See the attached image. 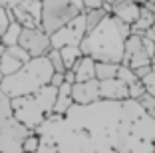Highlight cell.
I'll list each match as a JSON object with an SVG mask.
<instances>
[{
	"mask_svg": "<svg viewBox=\"0 0 155 153\" xmlns=\"http://www.w3.org/2000/svg\"><path fill=\"white\" fill-rule=\"evenodd\" d=\"M66 81V74H60V72H54L52 74V80H50V86L54 88H60L62 84Z\"/></svg>",
	"mask_w": 155,
	"mask_h": 153,
	"instance_id": "cell-30",
	"label": "cell"
},
{
	"mask_svg": "<svg viewBox=\"0 0 155 153\" xmlns=\"http://www.w3.org/2000/svg\"><path fill=\"white\" fill-rule=\"evenodd\" d=\"M143 94H145V86H143L141 80L133 81L131 86H129V98H131V99H139Z\"/></svg>",
	"mask_w": 155,
	"mask_h": 153,
	"instance_id": "cell-28",
	"label": "cell"
},
{
	"mask_svg": "<svg viewBox=\"0 0 155 153\" xmlns=\"http://www.w3.org/2000/svg\"><path fill=\"white\" fill-rule=\"evenodd\" d=\"M104 2H105V10H107V12H110V6L111 4H115V2H117V0H104ZM135 2H139V4H145V2H149V0H135Z\"/></svg>",
	"mask_w": 155,
	"mask_h": 153,
	"instance_id": "cell-33",
	"label": "cell"
},
{
	"mask_svg": "<svg viewBox=\"0 0 155 153\" xmlns=\"http://www.w3.org/2000/svg\"><path fill=\"white\" fill-rule=\"evenodd\" d=\"M20 0H4V4H6V8H12L14 4H18Z\"/></svg>",
	"mask_w": 155,
	"mask_h": 153,
	"instance_id": "cell-35",
	"label": "cell"
},
{
	"mask_svg": "<svg viewBox=\"0 0 155 153\" xmlns=\"http://www.w3.org/2000/svg\"><path fill=\"white\" fill-rule=\"evenodd\" d=\"M48 60H50L52 68H54V72H60V74H66V72H68V70H66V66H64V60H62L60 50L52 48L50 52H48Z\"/></svg>",
	"mask_w": 155,
	"mask_h": 153,
	"instance_id": "cell-22",
	"label": "cell"
},
{
	"mask_svg": "<svg viewBox=\"0 0 155 153\" xmlns=\"http://www.w3.org/2000/svg\"><path fill=\"white\" fill-rule=\"evenodd\" d=\"M4 50L8 52L10 56H12V58H16L18 62H22V64H26V62H30V60H32V58H30V54H28V52H26V50H24L20 44L8 46V48H4Z\"/></svg>",
	"mask_w": 155,
	"mask_h": 153,
	"instance_id": "cell-23",
	"label": "cell"
},
{
	"mask_svg": "<svg viewBox=\"0 0 155 153\" xmlns=\"http://www.w3.org/2000/svg\"><path fill=\"white\" fill-rule=\"evenodd\" d=\"M60 54H62V60H64L66 70H72L74 64L84 56L82 50H80V46H64V48H60Z\"/></svg>",
	"mask_w": 155,
	"mask_h": 153,
	"instance_id": "cell-19",
	"label": "cell"
},
{
	"mask_svg": "<svg viewBox=\"0 0 155 153\" xmlns=\"http://www.w3.org/2000/svg\"><path fill=\"white\" fill-rule=\"evenodd\" d=\"M12 20L14 18H12V14H10V8L2 6V8H0V36L8 30V26H10V22H12Z\"/></svg>",
	"mask_w": 155,
	"mask_h": 153,
	"instance_id": "cell-27",
	"label": "cell"
},
{
	"mask_svg": "<svg viewBox=\"0 0 155 153\" xmlns=\"http://www.w3.org/2000/svg\"><path fill=\"white\" fill-rule=\"evenodd\" d=\"M151 70H153V64H151V66H141V68H135L133 72H135V76L139 78V80H141L143 76H147V74L151 72Z\"/></svg>",
	"mask_w": 155,
	"mask_h": 153,
	"instance_id": "cell-32",
	"label": "cell"
},
{
	"mask_svg": "<svg viewBox=\"0 0 155 153\" xmlns=\"http://www.w3.org/2000/svg\"><path fill=\"white\" fill-rule=\"evenodd\" d=\"M2 52H4V44H2V40H0V56H2Z\"/></svg>",
	"mask_w": 155,
	"mask_h": 153,
	"instance_id": "cell-36",
	"label": "cell"
},
{
	"mask_svg": "<svg viewBox=\"0 0 155 153\" xmlns=\"http://www.w3.org/2000/svg\"><path fill=\"white\" fill-rule=\"evenodd\" d=\"M56 94H58V88L48 84V86H44L42 90L34 91L30 95L14 98L12 99L14 115L18 117V121L24 123L30 131H36L54 113Z\"/></svg>",
	"mask_w": 155,
	"mask_h": 153,
	"instance_id": "cell-4",
	"label": "cell"
},
{
	"mask_svg": "<svg viewBox=\"0 0 155 153\" xmlns=\"http://www.w3.org/2000/svg\"><path fill=\"white\" fill-rule=\"evenodd\" d=\"M84 38H86V18H84V14L76 16L66 26H62L54 34H50L52 48L56 50L64 48V46H80Z\"/></svg>",
	"mask_w": 155,
	"mask_h": 153,
	"instance_id": "cell-7",
	"label": "cell"
},
{
	"mask_svg": "<svg viewBox=\"0 0 155 153\" xmlns=\"http://www.w3.org/2000/svg\"><path fill=\"white\" fill-rule=\"evenodd\" d=\"M141 81H143V86H145V91H147V94L155 95V70H151L147 76H143Z\"/></svg>",
	"mask_w": 155,
	"mask_h": 153,
	"instance_id": "cell-29",
	"label": "cell"
},
{
	"mask_svg": "<svg viewBox=\"0 0 155 153\" xmlns=\"http://www.w3.org/2000/svg\"><path fill=\"white\" fill-rule=\"evenodd\" d=\"M2 78H4V74H2V72H0V84H2Z\"/></svg>",
	"mask_w": 155,
	"mask_h": 153,
	"instance_id": "cell-38",
	"label": "cell"
},
{
	"mask_svg": "<svg viewBox=\"0 0 155 153\" xmlns=\"http://www.w3.org/2000/svg\"><path fill=\"white\" fill-rule=\"evenodd\" d=\"M18 44L30 54V58L48 56V52L52 50L50 34H46L42 28H22Z\"/></svg>",
	"mask_w": 155,
	"mask_h": 153,
	"instance_id": "cell-8",
	"label": "cell"
},
{
	"mask_svg": "<svg viewBox=\"0 0 155 153\" xmlns=\"http://www.w3.org/2000/svg\"><path fill=\"white\" fill-rule=\"evenodd\" d=\"M143 6H145V8L149 10L151 14H153V20H155V0H149V2H145ZM153 28H155V26H153Z\"/></svg>",
	"mask_w": 155,
	"mask_h": 153,
	"instance_id": "cell-34",
	"label": "cell"
},
{
	"mask_svg": "<svg viewBox=\"0 0 155 153\" xmlns=\"http://www.w3.org/2000/svg\"><path fill=\"white\" fill-rule=\"evenodd\" d=\"M24 64L18 62L16 58H12V56L8 54V52H2V56H0V72L4 74V76H10V74H14L16 70H20Z\"/></svg>",
	"mask_w": 155,
	"mask_h": 153,
	"instance_id": "cell-20",
	"label": "cell"
},
{
	"mask_svg": "<svg viewBox=\"0 0 155 153\" xmlns=\"http://www.w3.org/2000/svg\"><path fill=\"white\" fill-rule=\"evenodd\" d=\"M107 10H105V6H101V8H90L84 12V18H86V34L87 32H91L94 28L97 26V24L101 22V20L107 16Z\"/></svg>",
	"mask_w": 155,
	"mask_h": 153,
	"instance_id": "cell-17",
	"label": "cell"
},
{
	"mask_svg": "<svg viewBox=\"0 0 155 153\" xmlns=\"http://www.w3.org/2000/svg\"><path fill=\"white\" fill-rule=\"evenodd\" d=\"M38 145H40V137H38L36 131H30V135H28L26 139H24L22 143V151L24 153H34L38 149Z\"/></svg>",
	"mask_w": 155,
	"mask_h": 153,
	"instance_id": "cell-25",
	"label": "cell"
},
{
	"mask_svg": "<svg viewBox=\"0 0 155 153\" xmlns=\"http://www.w3.org/2000/svg\"><path fill=\"white\" fill-rule=\"evenodd\" d=\"M137 101H139V105H141V108L155 119V95H151V94H147V91H145V94L137 99Z\"/></svg>",
	"mask_w": 155,
	"mask_h": 153,
	"instance_id": "cell-24",
	"label": "cell"
},
{
	"mask_svg": "<svg viewBox=\"0 0 155 153\" xmlns=\"http://www.w3.org/2000/svg\"><path fill=\"white\" fill-rule=\"evenodd\" d=\"M82 4H84L86 10H90V8H101L105 2L104 0H82Z\"/></svg>",
	"mask_w": 155,
	"mask_h": 153,
	"instance_id": "cell-31",
	"label": "cell"
},
{
	"mask_svg": "<svg viewBox=\"0 0 155 153\" xmlns=\"http://www.w3.org/2000/svg\"><path fill=\"white\" fill-rule=\"evenodd\" d=\"M119 64H110V62H96V80L104 81L110 78H117Z\"/></svg>",
	"mask_w": 155,
	"mask_h": 153,
	"instance_id": "cell-18",
	"label": "cell"
},
{
	"mask_svg": "<svg viewBox=\"0 0 155 153\" xmlns=\"http://www.w3.org/2000/svg\"><path fill=\"white\" fill-rule=\"evenodd\" d=\"M34 153H155V119L137 99H97L52 113Z\"/></svg>",
	"mask_w": 155,
	"mask_h": 153,
	"instance_id": "cell-1",
	"label": "cell"
},
{
	"mask_svg": "<svg viewBox=\"0 0 155 153\" xmlns=\"http://www.w3.org/2000/svg\"><path fill=\"white\" fill-rule=\"evenodd\" d=\"M121 66H127L131 70L141 66H151V52L147 50V44L143 36L139 34H131L125 40V48H123V60Z\"/></svg>",
	"mask_w": 155,
	"mask_h": 153,
	"instance_id": "cell-9",
	"label": "cell"
},
{
	"mask_svg": "<svg viewBox=\"0 0 155 153\" xmlns=\"http://www.w3.org/2000/svg\"><path fill=\"white\" fill-rule=\"evenodd\" d=\"M117 78H119L121 81H125L127 86H131L133 81H137V80H139V78L135 76V72H133L131 68H127V66H121V64H119V70H117Z\"/></svg>",
	"mask_w": 155,
	"mask_h": 153,
	"instance_id": "cell-26",
	"label": "cell"
},
{
	"mask_svg": "<svg viewBox=\"0 0 155 153\" xmlns=\"http://www.w3.org/2000/svg\"><path fill=\"white\" fill-rule=\"evenodd\" d=\"M54 74L48 56H40V58H32L30 62H26L20 70H16L14 74L2 78L0 90L4 91L10 99L22 98V95H30L34 91L42 90L44 86H48Z\"/></svg>",
	"mask_w": 155,
	"mask_h": 153,
	"instance_id": "cell-3",
	"label": "cell"
},
{
	"mask_svg": "<svg viewBox=\"0 0 155 153\" xmlns=\"http://www.w3.org/2000/svg\"><path fill=\"white\" fill-rule=\"evenodd\" d=\"M141 8L143 4H139L135 0H117L115 4L110 6V14H114L115 18L133 26L137 22V18H139V14H141Z\"/></svg>",
	"mask_w": 155,
	"mask_h": 153,
	"instance_id": "cell-12",
	"label": "cell"
},
{
	"mask_svg": "<svg viewBox=\"0 0 155 153\" xmlns=\"http://www.w3.org/2000/svg\"><path fill=\"white\" fill-rule=\"evenodd\" d=\"M127 38L121 34L114 14H107L91 32H87L86 38L80 44L84 56H90L96 62H110L121 64L123 48Z\"/></svg>",
	"mask_w": 155,
	"mask_h": 153,
	"instance_id": "cell-2",
	"label": "cell"
},
{
	"mask_svg": "<svg viewBox=\"0 0 155 153\" xmlns=\"http://www.w3.org/2000/svg\"><path fill=\"white\" fill-rule=\"evenodd\" d=\"M155 26V20H153V14L149 12V10L143 6L141 8V14H139V18H137V22L131 26V34H139V36H143L149 28Z\"/></svg>",
	"mask_w": 155,
	"mask_h": 153,
	"instance_id": "cell-16",
	"label": "cell"
},
{
	"mask_svg": "<svg viewBox=\"0 0 155 153\" xmlns=\"http://www.w3.org/2000/svg\"><path fill=\"white\" fill-rule=\"evenodd\" d=\"M10 14L22 28H40L42 0H20L10 8Z\"/></svg>",
	"mask_w": 155,
	"mask_h": 153,
	"instance_id": "cell-10",
	"label": "cell"
},
{
	"mask_svg": "<svg viewBox=\"0 0 155 153\" xmlns=\"http://www.w3.org/2000/svg\"><path fill=\"white\" fill-rule=\"evenodd\" d=\"M20 32H22V26H20L16 20H12L8 26V30L0 36V40H2V44H4V48H8V46H14L18 44V38H20Z\"/></svg>",
	"mask_w": 155,
	"mask_h": 153,
	"instance_id": "cell-21",
	"label": "cell"
},
{
	"mask_svg": "<svg viewBox=\"0 0 155 153\" xmlns=\"http://www.w3.org/2000/svg\"><path fill=\"white\" fill-rule=\"evenodd\" d=\"M72 98L76 104H94L97 99H101L100 95V80H87V81H74L72 84Z\"/></svg>",
	"mask_w": 155,
	"mask_h": 153,
	"instance_id": "cell-11",
	"label": "cell"
},
{
	"mask_svg": "<svg viewBox=\"0 0 155 153\" xmlns=\"http://www.w3.org/2000/svg\"><path fill=\"white\" fill-rule=\"evenodd\" d=\"M30 135L12 111V99L0 90V153H24L22 143Z\"/></svg>",
	"mask_w": 155,
	"mask_h": 153,
	"instance_id": "cell-5",
	"label": "cell"
},
{
	"mask_svg": "<svg viewBox=\"0 0 155 153\" xmlns=\"http://www.w3.org/2000/svg\"><path fill=\"white\" fill-rule=\"evenodd\" d=\"M74 104H76V101H74V98H72V84L64 81V84L58 88V94H56L54 113H66Z\"/></svg>",
	"mask_w": 155,
	"mask_h": 153,
	"instance_id": "cell-15",
	"label": "cell"
},
{
	"mask_svg": "<svg viewBox=\"0 0 155 153\" xmlns=\"http://www.w3.org/2000/svg\"><path fill=\"white\" fill-rule=\"evenodd\" d=\"M2 6H6V4H4V0H0V8H2Z\"/></svg>",
	"mask_w": 155,
	"mask_h": 153,
	"instance_id": "cell-37",
	"label": "cell"
},
{
	"mask_svg": "<svg viewBox=\"0 0 155 153\" xmlns=\"http://www.w3.org/2000/svg\"><path fill=\"white\" fill-rule=\"evenodd\" d=\"M100 95L101 99H111V101H121L129 98V86L119 78H110V80L100 81Z\"/></svg>",
	"mask_w": 155,
	"mask_h": 153,
	"instance_id": "cell-13",
	"label": "cell"
},
{
	"mask_svg": "<svg viewBox=\"0 0 155 153\" xmlns=\"http://www.w3.org/2000/svg\"><path fill=\"white\" fill-rule=\"evenodd\" d=\"M86 12L82 0H42L40 28L46 34H54L62 26Z\"/></svg>",
	"mask_w": 155,
	"mask_h": 153,
	"instance_id": "cell-6",
	"label": "cell"
},
{
	"mask_svg": "<svg viewBox=\"0 0 155 153\" xmlns=\"http://www.w3.org/2000/svg\"><path fill=\"white\" fill-rule=\"evenodd\" d=\"M72 72L76 74V81H87L96 78V60L90 56H82L74 64Z\"/></svg>",
	"mask_w": 155,
	"mask_h": 153,
	"instance_id": "cell-14",
	"label": "cell"
}]
</instances>
